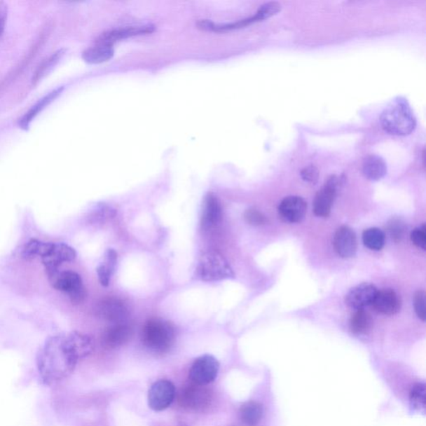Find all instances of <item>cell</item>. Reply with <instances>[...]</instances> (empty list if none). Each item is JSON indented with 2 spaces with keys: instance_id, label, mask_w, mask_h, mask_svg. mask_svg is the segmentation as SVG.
Segmentation results:
<instances>
[{
  "instance_id": "30bf717a",
  "label": "cell",
  "mask_w": 426,
  "mask_h": 426,
  "mask_svg": "<svg viewBox=\"0 0 426 426\" xmlns=\"http://www.w3.org/2000/svg\"><path fill=\"white\" fill-rule=\"evenodd\" d=\"M77 253L72 247L64 242H53L50 252L44 256L42 263L46 266L47 273L59 270L64 263H70L76 259Z\"/></svg>"
},
{
  "instance_id": "d6a6232c",
  "label": "cell",
  "mask_w": 426,
  "mask_h": 426,
  "mask_svg": "<svg viewBox=\"0 0 426 426\" xmlns=\"http://www.w3.org/2000/svg\"><path fill=\"white\" fill-rule=\"evenodd\" d=\"M414 308L417 315L421 321H425V293L424 291H418L414 296Z\"/></svg>"
},
{
  "instance_id": "52a82bcc",
  "label": "cell",
  "mask_w": 426,
  "mask_h": 426,
  "mask_svg": "<svg viewBox=\"0 0 426 426\" xmlns=\"http://www.w3.org/2000/svg\"><path fill=\"white\" fill-rule=\"evenodd\" d=\"M343 179L337 176H331L325 185L319 191L313 202L315 215L320 217H327L330 215L333 202L337 196Z\"/></svg>"
},
{
  "instance_id": "7402d4cb",
  "label": "cell",
  "mask_w": 426,
  "mask_h": 426,
  "mask_svg": "<svg viewBox=\"0 0 426 426\" xmlns=\"http://www.w3.org/2000/svg\"><path fill=\"white\" fill-rule=\"evenodd\" d=\"M114 50L109 44L96 43L83 53V60L88 64H99L112 59Z\"/></svg>"
},
{
  "instance_id": "277c9868",
  "label": "cell",
  "mask_w": 426,
  "mask_h": 426,
  "mask_svg": "<svg viewBox=\"0 0 426 426\" xmlns=\"http://www.w3.org/2000/svg\"><path fill=\"white\" fill-rule=\"evenodd\" d=\"M196 273L197 277L203 282H217L234 277L228 261L216 251L207 252L200 257Z\"/></svg>"
},
{
  "instance_id": "f1b7e54d",
  "label": "cell",
  "mask_w": 426,
  "mask_h": 426,
  "mask_svg": "<svg viewBox=\"0 0 426 426\" xmlns=\"http://www.w3.org/2000/svg\"><path fill=\"white\" fill-rule=\"evenodd\" d=\"M116 214V211L112 207L106 204H97L92 208L88 216L91 224H103L105 221L112 219Z\"/></svg>"
},
{
  "instance_id": "ba28073f",
  "label": "cell",
  "mask_w": 426,
  "mask_h": 426,
  "mask_svg": "<svg viewBox=\"0 0 426 426\" xmlns=\"http://www.w3.org/2000/svg\"><path fill=\"white\" fill-rule=\"evenodd\" d=\"M219 362L211 355L198 357L190 370V379L194 384L206 385L214 381L219 375Z\"/></svg>"
},
{
  "instance_id": "7c38bea8",
  "label": "cell",
  "mask_w": 426,
  "mask_h": 426,
  "mask_svg": "<svg viewBox=\"0 0 426 426\" xmlns=\"http://www.w3.org/2000/svg\"><path fill=\"white\" fill-rule=\"evenodd\" d=\"M378 291L375 285L371 283H362L352 288L345 296V304L355 310H362L372 305L376 293Z\"/></svg>"
},
{
  "instance_id": "d590c367",
  "label": "cell",
  "mask_w": 426,
  "mask_h": 426,
  "mask_svg": "<svg viewBox=\"0 0 426 426\" xmlns=\"http://www.w3.org/2000/svg\"><path fill=\"white\" fill-rule=\"evenodd\" d=\"M7 16L8 7L4 2H0V38H1L4 28H6Z\"/></svg>"
},
{
  "instance_id": "cb8c5ba5",
  "label": "cell",
  "mask_w": 426,
  "mask_h": 426,
  "mask_svg": "<svg viewBox=\"0 0 426 426\" xmlns=\"http://www.w3.org/2000/svg\"><path fill=\"white\" fill-rule=\"evenodd\" d=\"M373 321L371 316L366 310H357L350 321V328L355 334H366L371 329Z\"/></svg>"
},
{
  "instance_id": "9c48e42d",
  "label": "cell",
  "mask_w": 426,
  "mask_h": 426,
  "mask_svg": "<svg viewBox=\"0 0 426 426\" xmlns=\"http://www.w3.org/2000/svg\"><path fill=\"white\" fill-rule=\"evenodd\" d=\"M175 386L171 381L161 380L155 383L149 390V405L155 411L167 409L174 401Z\"/></svg>"
},
{
  "instance_id": "3957f363",
  "label": "cell",
  "mask_w": 426,
  "mask_h": 426,
  "mask_svg": "<svg viewBox=\"0 0 426 426\" xmlns=\"http://www.w3.org/2000/svg\"><path fill=\"white\" fill-rule=\"evenodd\" d=\"M142 340L149 349L157 352H165L174 343V327L171 322L163 320H150L145 324Z\"/></svg>"
},
{
  "instance_id": "ac0fdd59",
  "label": "cell",
  "mask_w": 426,
  "mask_h": 426,
  "mask_svg": "<svg viewBox=\"0 0 426 426\" xmlns=\"http://www.w3.org/2000/svg\"><path fill=\"white\" fill-rule=\"evenodd\" d=\"M223 212L219 198L215 194L209 193L204 198L202 221V228L209 229L220 224Z\"/></svg>"
},
{
  "instance_id": "836d02e7",
  "label": "cell",
  "mask_w": 426,
  "mask_h": 426,
  "mask_svg": "<svg viewBox=\"0 0 426 426\" xmlns=\"http://www.w3.org/2000/svg\"><path fill=\"white\" fill-rule=\"evenodd\" d=\"M406 226L399 220H393L389 226V233L392 238L396 242L401 241L405 233Z\"/></svg>"
},
{
  "instance_id": "4dcf8cb0",
  "label": "cell",
  "mask_w": 426,
  "mask_h": 426,
  "mask_svg": "<svg viewBox=\"0 0 426 426\" xmlns=\"http://www.w3.org/2000/svg\"><path fill=\"white\" fill-rule=\"evenodd\" d=\"M413 244L420 249H426V226L425 224L416 228L411 233Z\"/></svg>"
},
{
  "instance_id": "4316f807",
  "label": "cell",
  "mask_w": 426,
  "mask_h": 426,
  "mask_svg": "<svg viewBox=\"0 0 426 426\" xmlns=\"http://www.w3.org/2000/svg\"><path fill=\"white\" fill-rule=\"evenodd\" d=\"M364 245L372 251L383 249L385 243V235L383 230L371 228L364 231L362 234Z\"/></svg>"
},
{
  "instance_id": "d6986e66",
  "label": "cell",
  "mask_w": 426,
  "mask_h": 426,
  "mask_svg": "<svg viewBox=\"0 0 426 426\" xmlns=\"http://www.w3.org/2000/svg\"><path fill=\"white\" fill-rule=\"evenodd\" d=\"M132 335L131 327L125 323L114 324L103 335V343L106 348H117L126 344Z\"/></svg>"
},
{
  "instance_id": "6da1fadb",
  "label": "cell",
  "mask_w": 426,
  "mask_h": 426,
  "mask_svg": "<svg viewBox=\"0 0 426 426\" xmlns=\"http://www.w3.org/2000/svg\"><path fill=\"white\" fill-rule=\"evenodd\" d=\"M93 343L81 332L51 336L39 350L37 367L44 383L52 385L71 374L79 359L90 356Z\"/></svg>"
},
{
  "instance_id": "7a4b0ae2",
  "label": "cell",
  "mask_w": 426,
  "mask_h": 426,
  "mask_svg": "<svg viewBox=\"0 0 426 426\" xmlns=\"http://www.w3.org/2000/svg\"><path fill=\"white\" fill-rule=\"evenodd\" d=\"M381 128L392 135L406 136L415 130L416 119L409 103L398 97L385 106L380 115Z\"/></svg>"
},
{
  "instance_id": "d4e9b609",
  "label": "cell",
  "mask_w": 426,
  "mask_h": 426,
  "mask_svg": "<svg viewBox=\"0 0 426 426\" xmlns=\"http://www.w3.org/2000/svg\"><path fill=\"white\" fill-rule=\"evenodd\" d=\"M263 415V406L255 401L244 404L240 410V416H241L243 423L248 426H256L259 424Z\"/></svg>"
},
{
  "instance_id": "9a60e30c",
  "label": "cell",
  "mask_w": 426,
  "mask_h": 426,
  "mask_svg": "<svg viewBox=\"0 0 426 426\" xmlns=\"http://www.w3.org/2000/svg\"><path fill=\"white\" fill-rule=\"evenodd\" d=\"M372 306L377 312L386 315V316H393V315L397 314L401 308V296L393 289L385 288V289L377 291Z\"/></svg>"
},
{
  "instance_id": "8fae6325",
  "label": "cell",
  "mask_w": 426,
  "mask_h": 426,
  "mask_svg": "<svg viewBox=\"0 0 426 426\" xmlns=\"http://www.w3.org/2000/svg\"><path fill=\"white\" fill-rule=\"evenodd\" d=\"M308 204L303 198L289 196L284 198L278 206V214L288 224H298L304 219Z\"/></svg>"
},
{
  "instance_id": "484cf974",
  "label": "cell",
  "mask_w": 426,
  "mask_h": 426,
  "mask_svg": "<svg viewBox=\"0 0 426 426\" xmlns=\"http://www.w3.org/2000/svg\"><path fill=\"white\" fill-rule=\"evenodd\" d=\"M53 245V242H46L39 241V240L32 239L26 244L22 256L27 261H30L40 257L43 259L44 256L48 254Z\"/></svg>"
},
{
  "instance_id": "5bb4252c",
  "label": "cell",
  "mask_w": 426,
  "mask_h": 426,
  "mask_svg": "<svg viewBox=\"0 0 426 426\" xmlns=\"http://www.w3.org/2000/svg\"><path fill=\"white\" fill-rule=\"evenodd\" d=\"M197 384L186 386L180 394L181 405L188 409L198 410L206 406L210 401V392Z\"/></svg>"
},
{
  "instance_id": "603a6c76",
  "label": "cell",
  "mask_w": 426,
  "mask_h": 426,
  "mask_svg": "<svg viewBox=\"0 0 426 426\" xmlns=\"http://www.w3.org/2000/svg\"><path fill=\"white\" fill-rule=\"evenodd\" d=\"M118 261V254L114 249H109L105 254V261L97 268V277L102 286L109 285L111 277L116 268Z\"/></svg>"
},
{
  "instance_id": "f546056e",
  "label": "cell",
  "mask_w": 426,
  "mask_h": 426,
  "mask_svg": "<svg viewBox=\"0 0 426 426\" xmlns=\"http://www.w3.org/2000/svg\"><path fill=\"white\" fill-rule=\"evenodd\" d=\"M425 385L424 384H416L413 386L410 399L412 406L418 410H425Z\"/></svg>"
},
{
  "instance_id": "83f0119b",
  "label": "cell",
  "mask_w": 426,
  "mask_h": 426,
  "mask_svg": "<svg viewBox=\"0 0 426 426\" xmlns=\"http://www.w3.org/2000/svg\"><path fill=\"white\" fill-rule=\"evenodd\" d=\"M65 50H57L55 53L48 57L38 67L36 72H35L32 82L34 84L38 83L39 81L46 76L48 73H50L53 68L59 63L60 60L64 55Z\"/></svg>"
},
{
  "instance_id": "4fadbf2b",
  "label": "cell",
  "mask_w": 426,
  "mask_h": 426,
  "mask_svg": "<svg viewBox=\"0 0 426 426\" xmlns=\"http://www.w3.org/2000/svg\"><path fill=\"white\" fill-rule=\"evenodd\" d=\"M333 245L341 257L350 259L356 255L357 251V235L349 226H341L336 230Z\"/></svg>"
},
{
  "instance_id": "ffe728a7",
  "label": "cell",
  "mask_w": 426,
  "mask_h": 426,
  "mask_svg": "<svg viewBox=\"0 0 426 426\" xmlns=\"http://www.w3.org/2000/svg\"><path fill=\"white\" fill-rule=\"evenodd\" d=\"M363 174L371 181H378L387 173V165L385 160L377 155H371L364 160L362 165Z\"/></svg>"
},
{
  "instance_id": "44dd1931",
  "label": "cell",
  "mask_w": 426,
  "mask_h": 426,
  "mask_svg": "<svg viewBox=\"0 0 426 426\" xmlns=\"http://www.w3.org/2000/svg\"><path fill=\"white\" fill-rule=\"evenodd\" d=\"M64 88H56L55 90L48 93V95L43 97V99H40L38 103L35 104L32 108H31L28 112H27L24 117L21 118L20 121V126L24 130H27L32 123L33 120L38 116V115L42 112V111L46 108L47 106L50 105L53 101L57 99V96L61 95Z\"/></svg>"
},
{
  "instance_id": "1f68e13d",
  "label": "cell",
  "mask_w": 426,
  "mask_h": 426,
  "mask_svg": "<svg viewBox=\"0 0 426 426\" xmlns=\"http://www.w3.org/2000/svg\"><path fill=\"white\" fill-rule=\"evenodd\" d=\"M248 224L252 226L264 225L266 223V217L263 212L256 209V208H250L245 212L244 214Z\"/></svg>"
},
{
  "instance_id": "5b68a950",
  "label": "cell",
  "mask_w": 426,
  "mask_h": 426,
  "mask_svg": "<svg viewBox=\"0 0 426 426\" xmlns=\"http://www.w3.org/2000/svg\"><path fill=\"white\" fill-rule=\"evenodd\" d=\"M47 274L53 287L68 294L72 303L79 304L85 299V287L83 286L81 277L77 273L73 270L60 272L57 270Z\"/></svg>"
},
{
  "instance_id": "8992f818",
  "label": "cell",
  "mask_w": 426,
  "mask_h": 426,
  "mask_svg": "<svg viewBox=\"0 0 426 426\" xmlns=\"http://www.w3.org/2000/svg\"><path fill=\"white\" fill-rule=\"evenodd\" d=\"M281 4L277 2H268L259 8L254 15L248 19L237 22V23L217 25L209 20H201L198 23L199 29L207 31H215V32H224V31L233 30L243 28L256 22L263 21L268 18L277 15L281 11Z\"/></svg>"
},
{
  "instance_id": "e575fe53",
  "label": "cell",
  "mask_w": 426,
  "mask_h": 426,
  "mask_svg": "<svg viewBox=\"0 0 426 426\" xmlns=\"http://www.w3.org/2000/svg\"><path fill=\"white\" fill-rule=\"evenodd\" d=\"M301 177L305 181L310 184H316L318 179V170L314 166H309L304 168L301 173Z\"/></svg>"
},
{
  "instance_id": "2e32d148",
  "label": "cell",
  "mask_w": 426,
  "mask_h": 426,
  "mask_svg": "<svg viewBox=\"0 0 426 426\" xmlns=\"http://www.w3.org/2000/svg\"><path fill=\"white\" fill-rule=\"evenodd\" d=\"M97 310L102 318L114 324L124 323L130 316L126 305L122 301L115 298L102 301Z\"/></svg>"
},
{
  "instance_id": "e0dca14e",
  "label": "cell",
  "mask_w": 426,
  "mask_h": 426,
  "mask_svg": "<svg viewBox=\"0 0 426 426\" xmlns=\"http://www.w3.org/2000/svg\"><path fill=\"white\" fill-rule=\"evenodd\" d=\"M155 30L153 25L132 26L127 28L113 29L103 33L96 39V43L109 44L113 46L114 42L120 39H124L137 35H143L153 33Z\"/></svg>"
}]
</instances>
